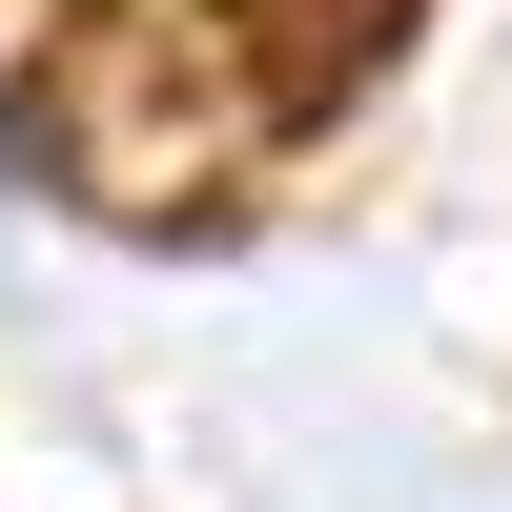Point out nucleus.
<instances>
[{"label":"nucleus","instance_id":"1","mask_svg":"<svg viewBox=\"0 0 512 512\" xmlns=\"http://www.w3.org/2000/svg\"><path fill=\"white\" fill-rule=\"evenodd\" d=\"M0 144L41 164V185H82L103 226H205V205L246 185V144H267V103H246L226 62V0H62L41 21V62L0 82Z\"/></svg>","mask_w":512,"mask_h":512},{"label":"nucleus","instance_id":"2","mask_svg":"<svg viewBox=\"0 0 512 512\" xmlns=\"http://www.w3.org/2000/svg\"><path fill=\"white\" fill-rule=\"evenodd\" d=\"M410 41V0H226V62L246 103H267V144H308V123H349V82Z\"/></svg>","mask_w":512,"mask_h":512}]
</instances>
